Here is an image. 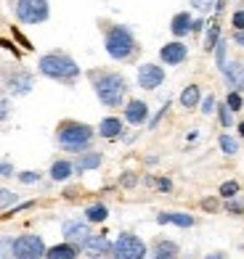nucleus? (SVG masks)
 Wrapping results in <instances>:
<instances>
[{
  "label": "nucleus",
  "mask_w": 244,
  "mask_h": 259,
  "mask_svg": "<svg viewBox=\"0 0 244 259\" xmlns=\"http://www.w3.org/2000/svg\"><path fill=\"white\" fill-rule=\"evenodd\" d=\"M85 79L90 82V90L96 101L109 111H117L125 106V101L130 98V82L122 72L109 66H93L85 72Z\"/></svg>",
  "instance_id": "obj_1"
},
{
  "label": "nucleus",
  "mask_w": 244,
  "mask_h": 259,
  "mask_svg": "<svg viewBox=\"0 0 244 259\" xmlns=\"http://www.w3.org/2000/svg\"><path fill=\"white\" fill-rule=\"evenodd\" d=\"M98 29H101V42L103 51L114 64H135L141 58L144 48L141 40L135 37V32L122 24V21H112V19H98Z\"/></svg>",
  "instance_id": "obj_2"
},
{
  "label": "nucleus",
  "mask_w": 244,
  "mask_h": 259,
  "mask_svg": "<svg viewBox=\"0 0 244 259\" xmlns=\"http://www.w3.org/2000/svg\"><path fill=\"white\" fill-rule=\"evenodd\" d=\"M38 74L43 79H51L56 85L64 88H75L80 79H83V66L77 64V58L72 53H66L61 48L45 51L38 58Z\"/></svg>",
  "instance_id": "obj_3"
},
{
  "label": "nucleus",
  "mask_w": 244,
  "mask_h": 259,
  "mask_svg": "<svg viewBox=\"0 0 244 259\" xmlns=\"http://www.w3.org/2000/svg\"><path fill=\"white\" fill-rule=\"evenodd\" d=\"M96 127L83 119H61L53 130L56 148L64 151V156H77L88 148H96Z\"/></svg>",
  "instance_id": "obj_4"
},
{
  "label": "nucleus",
  "mask_w": 244,
  "mask_h": 259,
  "mask_svg": "<svg viewBox=\"0 0 244 259\" xmlns=\"http://www.w3.org/2000/svg\"><path fill=\"white\" fill-rule=\"evenodd\" d=\"M38 85V74L21 64H0V88L11 98H27Z\"/></svg>",
  "instance_id": "obj_5"
},
{
  "label": "nucleus",
  "mask_w": 244,
  "mask_h": 259,
  "mask_svg": "<svg viewBox=\"0 0 244 259\" xmlns=\"http://www.w3.org/2000/svg\"><path fill=\"white\" fill-rule=\"evenodd\" d=\"M8 8L21 27H40L51 19L48 0H8Z\"/></svg>",
  "instance_id": "obj_6"
},
{
  "label": "nucleus",
  "mask_w": 244,
  "mask_h": 259,
  "mask_svg": "<svg viewBox=\"0 0 244 259\" xmlns=\"http://www.w3.org/2000/svg\"><path fill=\"white\" fill-rule=\"evenodd\" d=\"M112 259H149V243L133 230H122L112 238Z\"/></svg>",
  "instance_id": "obj_7"
},
{
  "label": "nucleus",
  "mask_w": 244,
  "mask_h": 259,
  "mask_svg": "<svg viewBox=\"0 0 244 259\" xmlns=\"http://www.w3.org/2000/svg\"><path fill=\"white\" fill-rule=\"evenodd\" d=\"M48 243L40 233H16L14 235V259H45Z\"/></svg>",
  "instance_id": "obj_8"
},
{
  "label": "nucleus",
  "mask_w": 244,
  "mask_h": 259,
  "mask_svg": "<svg viewBox=\"0 0 244 259\" xmlns=\"http://www.w3.org/2000/svg\"><path fill=\"white\" fill-rule=\"evenodd\" d=\"M165 79H167V72H165V66L157 64V61H144L135 69V85L141 90H146V93L159 90L162 85H165Z\"/></svg>",
  "instance_id": "obj_9"
},
{
  "label": "nucleus",
  "mask_w": 244,
  "mask_h": 259,
  "mask_svg": "<svg viewBox=\"0 0 244 259\" xmlns=\"http://www.w3.org/2000/svg\"><path fill=\"white\" fill-rule=\"evenodd\" d=\"M96 230H93L90 222H85V217H69V220L61 222V241H69V243L80 246V249H83V243Z\"/></svg>",
  "instance_id": "obj_10"
},
{
  "label": "nucleus",
  "mask_w": 244,
  "mask_h": 259,
  "mask_svg": "<svg viewBox=\"0 0 244 259\" xmlns=\"http://www.w3.org/2000/svg\"><path fill=\"white\" fill-rule=\"evenodd\" d=\"M120 111H122L120 116L125 119L127 127H146V122L152 119V106L144 98H127Z\"/></svg>",
  "instance_id": "obj_11"
},
{
  "label": "nucleus",
  "mask_w": 244,
  "mask_h": 259,
  "mask_svg": "<svg viewBox=\"0 0 244 259\" xmlns=\"http://www.w3.org/2000/svg\"><path fill=\"white\" fill-rule=\"evenodd\" d=\"M125 133H127V124H125V119L120 114H107L96 124V135L101 140H107V143H120Z\"/></svg>",
  "instance_id": "obj_12"
},
{
  "label": "nucleus",
  "mask_w": 244,
  "mask_h": 259,
  "mask_svg": "<svg viewBox=\"0 0 244 259\" xmlns=\"http://www.w3.org/2000/svg\"><path fill=\"white\" fill-rule=\"evenodd\" d=\"M189 45H186V40H170L159 48V64L162 66H183L186 61H189Z\"/></svg>",
  "instance_id": "obj_13"
},
{
  "label": "nucleus",
  "mask_w": 244,
  "mask_h": 259,
  "mask_svg": "<svg viewBox=\"0 0 244 259\" xmlns=\"http://www.w3.org/2000/svg\"><path fill=\"white\" fill-rule=\"evenodd\" d=\"M83 256L85 259H112V238L109 233H93L83 243Z\"/></svg>",
  "instance_id": "obj_14"
},
{
  "label": "nucleus",
  "mask_w": 244,
  "mask_h": 259,
  "mask_svg": "<svg viewBox=\"0 0 244 259\" xmlns=\"http://www.w3.org/2000/svg\"><path fill=\"white\" fill-rule=\"evenodd\" d=\"M181 243L176 238H167V235H159L149 243V259H181Z\"/></svg>",
  "instance_id": "obj_15"
},
{
  "label": "nucleus",
  "mask_w": 244,
  "mask_h": 259,
  "mask_svg": "<svg viewBox=\"0 0 244 259\" xmlns=\"http://www.w3.org/2000/svg\"><path fill=\"white\" fill-rule=\"evenodd\" d=\"M45 175H48V180L51 183H69V180H72L75 178V159L72 156H56L53 161H51V167H48V172H45Z\"/></svg>",
  "instance_id": "obj_16"
},
{
  "label": "nucleus",
  "mask_w": 244,
  "mask_h": 259,
  "mask_svg": "<svg viewBox=\"0 0 244 259\" xmlns=\"http://www.w3.org/2000/svg\"><path fill=\"white\" fill-rule=\"evenodd\" d=\"M75 159V172L77 175H85V172H98L103 167V161H107V156H103V151L98 148H88L83 151V154L72 156Z\"/></svg>",
  "instance_id": "obj_17"
},
{
  "label": "nucleus",
  "mask_w": 244,
  "mask_h": 259,
  "mask_svg": "<svg viewBox=\"0 0 244 259\" xmlns=\"http://www.w3.org/2000/svg\"><path fill=\"white\" fill-rule=\"evenodd\" d=\"M157 225H172V228H181V230H191L196 228V217L189 214V211H178V209H167V211H157Z\"/></svg>",
  "instance_id": "obj_18"
},
{
  "label": "nucleus",
  "mask_w": 244,
  "mask_h": 259,
  "mask_svg": "<svg viewBox=\"0 0 244 259\" xmlns=\"http://www.w3.org/2000/svg\"><path fill=\"white\" fill-rule=\"evenodd\" d=\"M220 79L226 82L228 90L244 93V64L239 61V58H228V64L220 69Z\"/></svg>",
  "instance_id": "obj_19"
},
{
  "label": "nucleus",
  "mask_w": 244,
  "mask_h": 259,
  "mask_svg": "<svg viewBox=\"0 0 244 259\" xmlns=\"http://www.w3.org/2000/svg\"><path fill=\"white\" fill-rule=\"evenodd\" d=\"M220 37H223V24H220V16H207V29L202 34V51L204 53H210L215 51V45L220 42Z\"/></svg>",
  "instance_id": "obj_20"
},
{
  "label": "nucleus",
  "mask_w": 244,
  "mask_h": 259,
  "mask_svg": "<svg viewBox=\"0 0 244 259\" xmlns=\"http://www.w3.org/2000/svg\"><path fill=\"white\" fill-rule=\"evenodd\" d=\"M191 24H194V14L191 11H178L170 19V34L172 40H186L191 37Z\"/></svg>",
  "instance_id": "obj_21"
},
{
  "label": "nucleus",
  "mask_w": 244,
  "mask_h": 259,
  "mask_svg": "<svg viewBox=\"0 0 244 259\" xmlns=\"http://www.w3.org/2000/svg\"><path fill=\"white\" fill-rule=\"evenodd\" d=\"M204 98L202 93V85H196V82H189L181 93H178V106L183 111H199V103Z\"/></svg>",
  "instance_id": "obj_22"
},
{
  "label": "nucleus",
  "mask_w": 244,
  "mask_h": 259,
  "mask_svg": "<svg viewBox=\"0 0 244 259\" xmlns=\"http://www.w3.org/2000/svg\"><path fill=\"white\" fill-rule=\"evenodd\" d=\"M45 259H83V249L69 241H59L48 246V251H45Z\"/></svg>",
  "instance_id": "obj_23"
},
{
  "label": "nucleus",
  "mask_w": 244,
  "mask_h": 259,
  "mask_svg": "<svg viewBox=\"0 0 244 259\" xmlns=\"http://www.w3.org/2000/svg\"><path fill=\"white\" fill-rule=\"evenodd\" d=\"M109 204H103V201H93V204H88L85 209H83V217H85V222H90L93 228L96 225H103V222L109 220Z\"/></svg>",
  "instance_id": "obj_24"
},
{
  "label": "nucleus",
  "mask_w": 244,
  "mask_h": 259,
  "mask_svg": "<svg viewBox=\"0 0 244 259\" xmlns=\"http://www.w3.org/2000/svg\"><path fill=\"white\" fill-rule=\"evenodd\" d=\"M218 151H220V154H223V156H236L239 154V151H241V140L234 135V133H220L218 135Z\"/></svg>",
  "instance_id": "obj_25"
},
{
  "label": "nucleus",
  "mask_w": 244,
  "mask_h": 259,
  "mask_svg": "<svg viewBox=\"0 0 244 259\" xmlns=\"http://www.w3.org/2000/svg\"><path fill=\"white\" fill-rule=\"evenodd\" d=\"M215 119L220 124V130H234L236 127V114L228 109L223 101H218V109H215Z\"/></svg>",
  "instance_id": "obj_26"
},
{
  "label": "nucleus",
  "mask_w": 244,
  "mask_h": 259,
  "mask_svg": "<svg viewBox=\"0 0 244 259\" xmlns=\"http://www.w3.org/2000/svg\"><path fill=\"white\" fill-rule=\"evenodd\" d=\"M241 196V183L239 180H223L218 185V198L220 201H228V198Z\"/></svg>",
  "instance_id": "obj_27"
},
{
  "label": "nucleus",
  "mask_w": 244,
  "mask_h": 259,
  "mask_svg": "<svg viewBox=\"0 0 244 259\" xmlns=\"http://www.w3.org/2000/svg\"><path fill=\"white\" fill-rule=\"evenodd\" d=\"M228 48H231V42L226 40V37H220V42L215 45V51H213V61H215V69L220 72V69H223L226 64H228Z\"/></svg>",
  "instance_id": "obj_28"
},
{
  "label": "nucleus",
  "mask_w": 244,
  "mask_h": 259,
  "mask_svg": "<svg viewBox=\"0 0 244 259\" xmlns=\"http://www.w3.org/2000/svg\"><path fill=\"white\" fill-rule=\"evenodd\" d=\"M138 185H141V175H138V172H133V169L120 172V178H117V188H122V191H135Z\"/></svg>",
  "instance_id": "obj_29"
},
{
  "label": "nucleus",
  "mask_w": 244,
  "mask_h": 259,
  "mask_svg": "<svg viewBox=\"0 0 244 259\" xmlns=\"http://www.w3.org/2000/svg\"><path fill=\"white\" fill-rule=\"evenodd\" d=\"M11 116H14V98L0 88V124H8Z\"/></svg>",
  "instance_id": "obj_30"
},
{
  "label": "nucleus",
  "mask_w": 244,
  "mask_h": 259,
  "mask_svg": "<svg viewBox=\"0 0 244 259\" xmlns=\"http://www.w3.org/2000/svg\"><path fill=\"white\" fill-rule=\"evenodd\" d=\"M170 109H172V98H165V103H162L159 109H157V111L152 114V119L146 122V130H157V127H159L162 122H165V116L170 114Z\"/></svg>",
  "instance_id": "obj_31"
},
{
  "label": "nucleus",
  "mask_w": 244,
  "mask_h": 259,
  "mask_svg": "<svg viewBox=\"0 0 244 259\" xmlns=\"http://www.w3.org/2000/svg\"><path fill=\"white\" fill-rule=\"evenodd\" d=\"M220 211H223V214H228V217H244V196H236V198H228V201H223Z\"/></svg>",
  "instance_id": "obj_32"
},
{
  "label": "nucleus",
  "mask_w": 244,
  "mask_h": 259,
  "mask_svg": "<svg viewBox=\"0 0 244 259\" xmlns=\"http://www.w3.org/2000/svg\"><path fill=\"white\" fill-rule=\"evenodd\" d=\"M21 201L16 191H11V188H0V211H11L16 204Z\"/></svg>",
  "instance_id": "obj_33"
},
{
  "label": "nucleus",
  "mask_w": 244,
  "mask_h": 259,
  "mask_svg": "<svg viewBox=\"0 0 244 259\" xmlns=\"http://www.w3.org/2000/svg\"><path fill=\"white\" fill-rule=\"evenodd\" d=\"M43 178H45V172H40V169H19L16 172V180L21 185H38V183H43Z\"/></svg>",
  "instance_id": "obj_34"
},
{
  "label": "nucleus",
  "mask_w": 244,
  "mask_h": 259,
  "mask_svg": "<svg viewBox=\"0 0 244 259\" xmlns=\"http://www.w3.org/2000/svg\"><path fill=\"white\" fill-rule=\"evenodd\" d=\"M223 103H226L234 114H241V109H244V93H239V90H228V93H226V98H223Z\"/></svg>",
  "instance_id": "obj_35"
},
{
  "label": "nucleus",
  "mask_w": 244,
  "mask_h": 259,
  "mask_svg": "<svg viewBox=\"0 0 244 259\" xmlns=\"http://www.w3.org/2000/svg\"><path fill=\"white\" fill-rule=\"evenodd\" d=\"M154 191L162 193V196H170L172 191H176V183H172V178H167V175H157L154 178Z\"/></svg>",
  "instance_id": "obj_36"
},
{
  "label": "nucleus",
  "mask_w": 244,
  "mask_h": 259,
  "mask_svg": "<svg viewBox=\"0 0 244 259\" xmlns=\"http://www.w3.org/2000/svg\"><path fill=\"white\" fill-rule=\"evenodd\" d=\"M220 206H223V201L218 198V193H215V196H204V198H199V209L207 211V214H218Z\"/></svg>",
  "instance_id": "obj_37"
},
{
  "label": "nucleus",
  "mask_w": 244,
  "mask_h": 259,
  "mask_svg": "<svg viewBox=\"0 0 244 259\" xmlns=\"http://www.w3.org/2000/svg\"><path fill=\"white\" fill-rule=\"evenodd\" d=\"M215 109H218V96L215 93H207L199 103V114L202 116H215Z\"/></svg>",
  "instance_id": "obj_38"
},
{
  "label": "nucleus",
  "mask_w": 244,
  "mask_h": 259,
  "mask_svg": "<svg viewBox=\"0 0 244 259\" xmlns=\"http://www.w3.org/2000/svg\"><path fill=\"white\" fill-rule=\"evenodd\" d=\"M189 6H191L199 16H210L213 8H215V0H189Z\"/></svg>",
  "instance_id": "obj_39"
},
{
  "label": "nucleus",
  "mask_w": 244,
  "mask_h": 259,
  "mask_svg": "<svg viewBox=\"0 0 244 259\" xmlns=\"http://www.w3.org/2000/svg\"><path fill=\"white\" fill-rule=\"evenodd\" d=\"M0 259H14V235H0Z\"/></svg>",
  "instance_id": "obj_40"
},
{
  "label": "nucleus",
  "mask_w": 244,
  "mask_h": 259,
  "mask_svg": "<svg viewBox=\"0 0 244 259\" xmlns=\"http://www.w3.org/2000/svg\"><path fill=\"white\" fill-rule=\"evenodd\" d=\"M16 167H14V161L11 159H0V178L3 180H11V178H16Z\"/></svg>",
  "instance_id": "obj_41"
},
{
  "label": "nucleus",
  "mask_w": 244,
  "mask_h": 259,
  "mask_svg": "<svg viewBox=\"0 0 244 259\" xmlns=\"http://www.w3.org/2000/svg\"><path fill=\"white\" fill-rule=\"evenodd\" d=\"M207 29V16H194V24H191V37H199Z\"/></svg>",
  "instance_id": "obj_42"
},
{
  "label": "nucleus",
  "mask_w": 244,
  "mask_h": 259,
  "mask_svg": "<svg viewBox=\"0 0 244 259\" xmlns=\"http://www.w3.org/2000/svg\"><path fill=\"white\" fill-rule=\"evenodd\" d=\"M38 206V201H19L11 211H6V217H16V214H21V211H29V209H34Z\"/></svg>",
  "instance_id": "obj_43"
},
{
  "label": "nucleus",
  "mask_w": 244,
  "mask_h": 259,
  "mask_svg": "<svg viewBox=\"0 0 244 259\" xmlns=\"http://www.w3.org/2000/svg\"><path fill=\"white\" fill-rule=\"evenodd\" d=\"M231 29H244V8H234V14H231Z\"/></svg>",
  "instance_id": "obj_44"
},
{
  "label": "nucleus",
  "mask_w": 244,
  "mask_h": 259,
  "mask_svg": "<svg viewBox=\"0 0 244 259\" xmlns=\"http://www.w3.org/2000/svg\"><path fill=\"white\" fill-rule=\"evenodd\" d=\"M228 40H231V45H234V48H241V51H244V29H231Z\"/></svg>",
  "instance_id": "obj_45"
},
{
  "label": "nucleus",
  "mask_w": 244,
  "mask_h": 259,
  "mask_svg": "<svg viewBox=\"0 0 244 259\" xmlns=\"http://www.w3.org/2000/svg\"><path fill=\"white\" fill-rule=\"evenodd\" d=\"M202 259H231V256H228V251H223V249H215V251H207Z\"/></svg>",
  "instance_id": "obj_46"
},
{
  "label": "nucleus",
  "mask_w": 244,
  "mask_h": 259,
  "mask_svg": "<svg viewBox=\"0 0 244 259\" xmlns=\"http://www.w3.org/2000/svg\"><path fill=\"white\" fill-rule=\"evenodd\" d=\"M226 8H228V0H215L213 14H215V16H223V11H226ZM213 14H210V16H213Z\"/></svg>",
  "instance_id": "obj_47"
},
{
  "label": "nucleus",
  "mask_w": 244,
  "mask_h": 259,
  "mask_svg": "<svg viewBox=\"0 0 244 259\" xmlns=\"http://www.w3.org/2000/svg\"><path fill=\"white\" fill-rule=\"evenodd\" d=\"M234 130H236L234 135H236L239 140H244V116H241V119H236V127H234Z\"/></svg>",
  "instance_id": "obj_48"
},
{
  "label": "nucleus",
  "mask_w": 244,
  "mask_h": 259,
  "mask_svg": "<svg viewBox=\"0 0 244 259\" xmlns=\"http://www.w3.org/2000/svg\"><path fill=\"white\" fill-rule=\"evenodd\" d=\"M196 138H199V133H196V130H191V133H189V135H186V140H189V143H194V140H196Z\"/></svg>",
  "instance_id": "obj_49"
},
{
  "label": "nucleus",
  "mask_w": 244,
  "mask_h": 259,
  "mask_svg": "<svg viewBox=\"0 0 244 259\" xmlns=\"http://www.w3.org/2000/svg\"><path fill=\"white\" fill-rule=\"evenodd\" d=\"M181 259H199V256H196V254H183Z\"/></svg>",
  "instance_id": "obj_50"
}]
</instances>
